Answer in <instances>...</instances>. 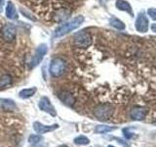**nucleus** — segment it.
<instances>
[{
  "label": "nucleus",
  "instance_id": "obj_3",
  "mask_svg": "<svg viewBox=\"0 0 156 147\" xmlns=\"http://www.w3.org/2000/svg\"><path fill=\"white\" fill-rule=\"evenodd\" d=\"M114 113V107L109 103H104V104L98 105L94 109V116L100 121H107L112 117Z\"/></svg>",
  "mask_w": 156,
  "mask_h": 147
},
{
  "label": "nucleus",
  "instance_id": "obj_15",
  "mask_svg": "<svg viewBox=\"0 0 156 147\" xmlns=\"http://www.w3.org/2000/svg\"><path fill=\"white\" fill-rule=\"evenodd\" d=\"M13 75L10 73H5L0 76V89L10 86L13 83Z\"/></svg>",
  "mask_w": 156,
  "mask_h": 147
},
{
  "label": "nucleus",
  "instance_id": "obj_4",
  "mask_svg": "<svg viewBox=\"0 0 156 147\" xmlns=\"http://www.w3.org/2000/svg\"><path fill=\"white\" fill-rule=\"evenodd\" d=\"M50 71L51 76L54 77H58L62 76L66 71V63L62 58H55L53 59L50 65Z\"/></svg>",
  "mask_w": 156,
  "mask_h": 147
},
{
  "label": "nucleus",
  "instance_id": "obj_9",
  "mask_svg": "<svg viewBox=\"0 0 156 147\" xmlns=\"http://www.w3.org/2000/svg\"><path fill=\"white\" fill-rule=\"evenodd\" d=\"M38 105H39V108H40V110L48 113L49 115H51L53 117L57 116V112H56L55 107L51 104V102H50V100H49L48 97H46V96L42 97L41 99L39 100Z\"/></svg>",
  "mask_w": 156,
  "mask_h": 147
},
{
  "label": "nucleus",
  "instance_id": "obj_21",
  "mask_svg": "<svg viewBox=\"0 0 156 147\" xmlns=\"http://www.w3.org/2000/svg\"><path fill=\"white\" fill-rule=\"evenodd\" d=\"M73 142H74L76 145H87L90 143V140L88 137H86L84 135H80V136L75 137Z\"/></svg>",
  "mask_w": 156,
  "mask_h": 147
},
{
  "label": "nucleus",
  "instance_id": "obj_26",
  "mask_svg": "<svg viewBox=\"0 0 156 147\" xmlns=\"http://www.w3.org/2000/svg\"><path fill=\"white\" fill-rule=\"evenodd\" d=\"M3 4H4V0H0V11H1V8L3 6Z\"/></svg>",
  "mask_w": 156,
  "mask_h": 147
},
{
  "label": "nucleus",
  "instance_id": "obj_23",
  "mask_svg": "<svg viewBox=\"0 0 156 147\" xmlns=\"http://www.w3.org/2000/svg\"><path fill=\"white\" fill-rule=\"evenodd\" d=\"M123 132H124V136L126 137V138H132V137H134V134H132V132H129L128 131V129H125L123 130Z\"/></svg>",
  "mask_w": 156,
  "mask_h": 147
},
{
  "label": "nucleus",
  "instance_id": "obj_14",
  "mask_svg": "<svg viewBox=\"0 0 156 147\" xmlns=\"http://www.w3.org/2000/svg\"><path fill=\"white\" fill-rule=\"evenodd\" d=\"M115 6L117 9L120 10V11H124L126 13H128L132 17L134 16V12H133V9L131 7V5L127 1H125V0H116Z\"/></svg>",
  "mask_w": 156,
  "mask_h": 147
},
{
  "label": "nucleus",
  "instance_id": "obj_28",
  "mask_svg": "<svg viewBox=\"0 0 156 147\" xmlns=\"http://www.w3.org/2000/svg\"><path fill=\"white\" fill-rule=\"evenodd\" d=\"M108 147H114V146H112V145H109Z\"/></svg>",
  "mask_w": 156,
  "mask_h": 147
},
{
  "label": "nucleus",
  "instance_id": "obj_19",
  "mask_svg": "<svg viewBox=\"0 0 156 147\" xmlns=\"http://www.w3.org/2000/svg\"><path fill=\"white\" fill-rule=\"evenodd\" d=\"M114 130H116V127L105 126V125H100V126H97L95 127V131L97 132V134H107V132H110Z\"/></svg>",
  "mask_w": 156,
  "mask_h": 147
},
{
  "label": "nucleus",
  "instance_id": "obj_2",
  "mask_svg": "<svg viewBox=\"0 0 156 147\" xmlns=\"http://www.w3.org/2000/svg\"><path fill=\"white\" fill-rule=\"evenodd\" d=\"M84 17L83 16H77L75 17L74 19H72L71 21H68L65 24H61V26H58L56 31H55V33H54V36L55 37H62L63 36H66V34L69 33L70 32L74 31L77 28H79L81 24L84 22Z\"/></svg>",
  "mask_w": 156,
  "mask_h": 147
},
{
  "label": "nucleus",
  "instance_id": "obj_7",
  "mask_svg": "<svg viewBox=\"0 0 156 147\" xmlns=\"http://www.w3.org/2000/svg\"><path fill=\"white\" fill-rule=\"evenodd\" d=\"M48 51V47L46 44H41L36 48L35 54L32 56L31 60L28 63V68L29 69H33L34 67H36L39 65V63L42 61V59L44 56L46 55V53Z\"/></svg>",
  "mask_w": 156,
  "mask_h": 147
},
{
  "label": "nucleus",
  "instance_id": "obj_27",
  "mask_svg": "<svg viewBox=\"0 0 156 147\" xmlns=\"http://www.w3.org/2000/svg\"><path fill=\"white\" fill-rule=\"evenodd\" d=\"M60 147H68V146H66V145H61Z\"/></svg>",
  "mask_w": 156,
  "mask_h": 147
},
{
  "label": "nucleus",
  "instance_id": "obj_5",
  "mask_svg": "<svg viewBox=\"0 0 156 147\" xmlns=\"http://www.w3.org/2000/svg\"><path fill=\"white\" fill-rule=\"evenodd\" d=\"M74 44L80 48H87L92 44V36L85 31L78 32L74 34Z\"/></svg>",
  "mask_w": 156,
  "mask_h": 147
},
{
  "label": "nucleus",
  "instance_id": "obj_25",
  "mask_svg": "<svg viewBox=\"0 0 156 147\" xmlns=\"http://www.w3.org/2000/svg\"><path fill=\"white\" fill-rule=\"evenodd\" d=\"M33 147H47V145L44 146V144H42L41 142H40V143H38V144H36V145H34Z\"/></svg>",
  "mask_w": 156,
  "mask_h": 147
},
{
  "label": "nucleus",
  "instance_id": "obj_17",
  "mask_svg": "<svg viewBox=\"0 0 156 147\" xmlns=\"http://www.w3.org/2000/svg\"><path fill=\"white\" fill-rule=\"evenodd\" d=\"M109 24H110V26L112 28H114L116 29H119V31H123V29L126 28V26H125V24L120 21L119 19H117L115 17H112L110 18L109 20Z\"/></svg>",
  "mask_w": 156,
  "mask_h": 147
},
{
  "label": "nucleus",
  "instance_id": "obj_11",
  "mask_svg": "<svg viewBox=\"0 0 156 147\" xmlns=\"http://www.w3.org/2000/svg\"><path fill=\"white\" fill-rule=\"evenodd\" d=\"M145 116H146V110H145V108H144V107H140V106L134 107L130 112L131 119L135 120V121L144 120L145 118Z\"/></svg>",
  "mask_w": 156,
  "mask_h": 147
},
{
  "label": "nucleus",
  "instance_id": "obj_1",
  "mask_svg": "<svg viewBox=\"0 0 156 147\" xmlns=\"http://www.w3.org/2000/svg\"><path fill=\"white\" fill-rule=\"evenodd\" d=\"M47 23H60L67 19L79 0H19Z\"/></svg>",
  "mask_w": 156,
  "mask_h": 147
},
{
  "label": "nucleus",
  "instance_id": "obj_6",
  "mask_svg": "<svg viewBox=\"0 0 156 147\" xmlns=\"http://www.w3.org/2000/svg\"><path fill=\"white\" fill-rule=\"evenodd\" d=\"M1 36L7 43H13L17 38V28L13 24H6L1 28Z\"/></svg>",
  "mask_w": 156,
  "mask_h": 147
},
{
  "label": "nucleus",
  "instance_id": "obj_13",
  "mask_svg": "<svg viewBox=\"0 0 156 147\" xmlns=\"http://www.w3.org/2000/svg\"><path fill=\"white\" fill-rule=\"evenodd\" d=\"M5 16L10 20H17L19 18L18 12L12 1H8L6 4V7H5Z\"/></svg>",
  "mask_w": 156,
  "mask_h": 147
},
{
  "label": "nucleus",
  "instance_id": "obj_8",
  "mask_svg": "<svg viewBox=\"0 0 156 147\" xmlns=\"http://www.w3.org/2000/svg\"><path fill=\"white\" fill-rule=\"evenodd\" d=\"M135 27H136V31L141 33H144L148 31L149 22H148L147 17L145 16V14L144 12H141L138 15V17L136 19Z\"/></svg>",
  "mask_w": 156,
  "mask_h": 147
},
{
  "label": "nucleus",
  "instance_id": "obj_22",
  "mask_svg": "<svg viewBox=\"0 0 156 147\" xmlns=\"http://www.w3.org/2000/svg\"><path fill=\"white\" fill-rule=\"evenodd\" d=\"M147 15L148 16L152 19V20H154V21H156V9L155 8H149L148 10H147Z\"/></svg>",
  "mask_w": 156,
  "mask_h": 147
},
{
  "label": "nucleus",
  "instance_id": "obj_10",
  "mask_svg": "<svg viewBox=\"0 0 156 147\" xmlns=\"http://www.w3.org/2000/svg\"><path fill=\"white\" fill-rule=\"evenodd\" d=\"M58 129V124H54L52 126H47V125H43L39 122L33 123V130H35L36 134H47V132H50Z\"/></svg>",
  "mask_w": 156,
  "mask_h": 147
},
{
  "label": "nucleus",
  "instance_id": "obj_12",
  "mask_svg": "<svg viewBox=\"0 0 156 147\" xmlns=\"http://www.w3.org/2000/svg\"><path fill=\"white\" fill-rule=\"evenodd\" d=\"M58 97L65 103L66 105L67 106H73L75 104V97L73 96L72 93H70L69 91L67 90H62L61 92H58Z\"/></svg>",
  "mask_w": 156,
  "mask_h": 147
},
{
  "label": "nucleus",
  "instance_id": "obj_20",
  "mask_svg": "<svg viewBox=\"0 0 156 147\" xmlns=\"http://www.w3.org/2000/svg\"><path fill=\"white\" fill-rule=\"evenodd\" d=\"M42 141H43V137L40 134H31L28 137V143L32 146L40 143Z\"/></svg>",
  "mask_w": 156,
  "mask_h": 147
},
{
  "label": "nucleus",
  "instance_id": "obj_16",
  "mask_svg": "<svg viewBox=\"0 0 156 147\" xmlns=\"http://www.w3.org/2000/svg\"><path fill=\"white\" fill-rule=\"evenodd\" d=\"M36 91H37L36 87L26 88V89H23L21 92H20V97L23 98V99H27V98L32 97L36 93Z\"/></svg>",
  "mask_w": 156,
  "mask_h": 147
},
{
  "label": "nucleus",
  "instance_id": "obj_24",
  "mask_svg": "<svg viewBox=\"0 0 156 147\" xmlns=\"http://www.w3.org/2000/svg\"><path fill=\"white\" fill-rule=\"evenodd\" d=\"M151 31H152L153 32H155V33H156V23L151 24Z\"/></svg>",
  "mask_w": 156,
  "mask_h": 147
},
{
  "label": "nucleus",
  "instance_id": "obj_18",
  "mask_svg": "<svg viewBox=\"0 0 156 147\" xmlns=\"http://www.w3.org/2000/svg\"><path fill=\"white\" fill-rule=\"evenodd\" d=\"M1 107L5 111H13L14 109H16V104L13 100L3 99L1 100Z\"/></svg>",
  "mask_w": 156,
  "mask_h": 147
}]
</instances>
